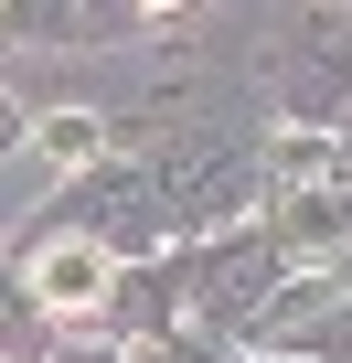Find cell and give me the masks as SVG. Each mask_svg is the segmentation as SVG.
I'll return each instance as SVG.
<instances>
[{
  "label": "cell",
  "instance_id": "6da1fadb",
  "mask_svg": "<svg viewBox=\"0 0 352 363\" xmlns=\"http://www.w3.org/2000/svg\"><path fill=\"white\" fill-rule=\"evenodd\" d=\"M149 193H171V203H160V225L214 235V225H235V214L256 203V160H246V150H182V160H160Z\"/></svg>",
  "mask_w": 352,
  "mask_h": 363
},
{
  "label": "cell",
  "instance_id": "7a4b0ae2",
  "mask_svg": "<svg viewBox=\"0 0 352 363\" xmlns=\"http://www.w3.org/2000/svg\"><path fill=\"white\" fill-rule=\"evenodd\" d=\"M107 246H86V235H54L43 257H33V310L43 320H107Z\"/></svg>",
  "mask_w": 352,
  "mask_h": 363
},
{
  "label": "cell",
  "instance_id": "3957f363",
  "mask_svg": "<svg viewBox=\"0 0 352 363\" xmlns=\"http://www.w3.org/2000/svg\"><path fill=\"white\" fill-rule=\"evenodd\" d=\"M193 278H203L214 320H256L267 310V278H278V246H214V257H193Z\"/></svg>",
  "mask_w": 352,
  "mask_h": 363
},
{
  "label": "cell",
  "instance_id": "277c9868",
  "mask_svg": "<svg viewBox=\"0 0 352 363\" xmlns=\"http://www.w3.org/2000/svg\"><path fill=\"white\" fill-rule=\"evenodd\" d=\"M43 150H54V160L75 171V160H96V150H107V128H96L86 107H54V118H43Z\"/></svg>",
  "mask_w": 352,
  "mask_h": 363
},
{
  "label": "cell",
  "instance_id": "5b68a950",
  "mask_svg": "<svg viewBox=\"0 0 352 363\" xmlns=\"http://www.w3.org/2000/svg\"><path fill=\"white\" fill-rule=\"evenodd\" d=\"M0 22H22L33 43H64V33H54V0H0Z\"/></svg>",
  "mask_w": 352,
  "mask_h": 363
},
{
  "label": "cell",
  "instance_id": "8992f818",
  "mask_svg": "<svg viewBox=\"0 0 352 363\" xmlns=\"http://www.w3.org/2000/svg\"><path fill=\"white\" fill-rule=\"evenodd\" d=\"M0 352H11V363L33 352V310H22V299H0Z\"/></svg>",
  "mask_w": 352,
  "mask_h": 363
},
{
  "label": "cell",
  "instance_id": "52a82bcc",
  "mask_svg": "<svg viewBox=\"0 0 352 363\" xmlns=\"http://www.w3.org/2000/svg\"><path fill=\"white\" fill-rule=\"evenodd\" d=\"M139 363H214V352H203V342H171V331H160V342H139Z\"/></svg>",
  "mask_w": 352,
  "mask_h": 363
},
{
  "label": "cell",
  "instance_id": "ba28073f",
  "mask_svg": "<svg viewBox=\"0 0 352 363\" xmlns=\"http://www.w3.org/2000/svg\"><path fill=\"white\" fill-rule=\"evenodd\" d=\"M11 139H22V96L0 86V150H11Z\"/></svg>",
  "mask_w": 352,
  "mask_h": 363
},
{
  "label": "cell",
  "instance_id": "9c48e42d",
  "mask_svg": "<svg viewBox=\"0 0 352 363\" xmlns=\"http://www.w3.org/2000/svg\"><path fill=\"white\" fill-rule=\"evenodd\" d=\"M139 11H182V0H139Z\"/></svg>",
  "mask_w": 352,
  "mask_h": 363
},
{
  "label": "cell",
  "instance_id": "30bf717a",
  "mask_svg": "<svg viewBox=\"0 0 352 363\" xmlns=\"http://www.w3.org/2000/svg\"><path fill=\"white\" fill-rule=\"evenodd\" d=\"M341 160H352V139H341Z\"/></svg>",
  "mask_w": 352,
  "mask_h": 363
}]
</instances>
